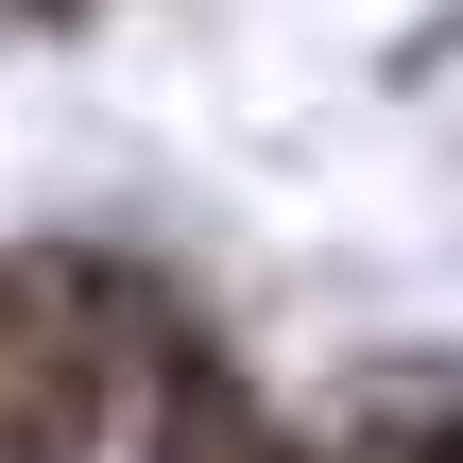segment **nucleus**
<instances>
[{
  "instance_id": "1",
  "label": "nucleus",
  "mask_w": 463,
  "mask_h": 463,
  "mask_svg": "<svg viewBox=\"0 0 463 463\" xmlns=\"http://www.w3.org/2000/svg\"><path fill=\"white\" fill-rule=\"evenodd\" d=\"M0 17H69V0H0Z\"/></svg>"
}]
</instances>
